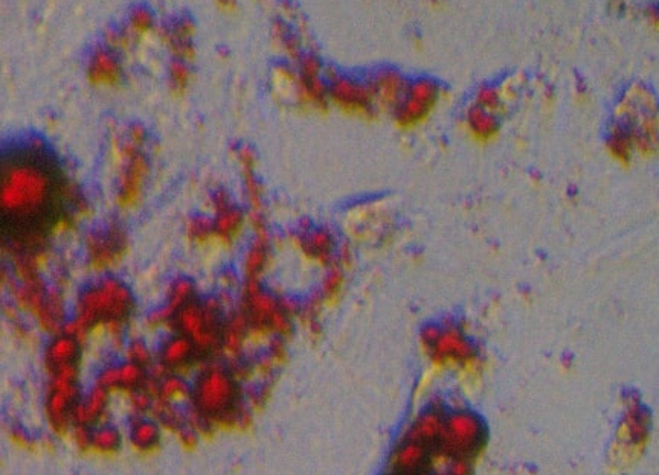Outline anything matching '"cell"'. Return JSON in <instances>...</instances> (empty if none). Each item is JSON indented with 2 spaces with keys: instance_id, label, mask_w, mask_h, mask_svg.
<instances>
[{
  "instance_id": "1",
  "label": "cell",
  "mask_w": 659,
  "mask_h": 475,
  "mask_svg": "<svg viewBox=\"0 0 659 475\" xmlns=\"http://www.w3.org/2000/svg\"><path fill=\"white\" fill-rule=\"evenodd\" d=\"M68 182L49 151L34 145L10 148L0 166L5 236L32 239L49 232L66 211Z\"/></svg>"
},
{
  "instance_id": "2",
  "label": "cell",
  "mask_w": 659,
  "mask_h": 475,
  "mask_svg": "<svg viewBox=\"0 0 659 475\" xmlns=\"http://www.w3.org/2000/svg\"><path fill=\"white\" fill-rule=\"evenodd\" d=\"M192 408L199 424H243L247 417L237 375L223 367H206L191 389Z\"/></svg>"
},
{
  "instance_id": "3",
  "label": "cell",
  "mask_w": 659,
  "mask_h": 475,
  "mask_svg": "<svg viewBox=\"0 0 659 475\" xmlns=\"http://www.w3.org/2000/svg\"><path fill=\"white\" fill-rule=\"evenodd\" d=\"M423 352L433 364L469 369L478 361L475 343L455 320L428 323L420 331Z\"/></svg>"
},
{
  "instance_id": "4",
  "label": "cell",
  "mask_w": 659,
  "mask_h": 475,
  "mask_svg": "<svg viewBox=\"0 0 659 475\" xmlns=\"http://www.w3.org/2000/svg\"><path fill=\"white\" fill-rule=\"evenodd\" d=\"M488 431L482 417L469 408H447L440 458H464L475 462L484 451Z\"/></svg>"
},
{
  "instance_id": "5",
  "label": "cell",
  "mask_w": 659,
  "mask_h": 475,
  "mask_svg": "<svg viewBox=\"0 0 659 475\" xmlns=\"http://www.w3.org/2000/svg\"><path fill=\"white\" fill-rule=\"evenodd\" d=\"M443 87L431 77L409 79L403 99L392 111L394 120L401 128H414L423 124L441 101Z\"/></svg>"
},
{
  "instance_id": "6",
  "label": "cell",
  "mask_w": 659,
  "mask_h": 475,
  "mask_svg": "<svg viewBox=\"0 0 659 475\" xmlns=\"http://www.w3.org/2000/svg\"><path fill=\"white\" fill-rule=\"evenodd\" d=\"M438 451L401 434L389 456V469L405 475H424L437 469Z\"/></svg>"
},
{
  "instance_id": "7",
  "label": "cell",
  "mask_w": 659,
  "mask_h": 475,
  "mask_svg": "<svg viewBox=\"0 0 659 475\" xmlns=\"http://www.w3.org/2000/svg\"><path fill=\"white\" fill-rule=\"evenodd\" d=\"M409 79L403 72L396 67L382 66L371 72L366 78V84L371 90L375 108L394 111L403 99Z\"/></svg>"
},
{
  "instance_id": "8",
  "label": "cell",
  "mask_w": 659,
  "mask_h": 475,
  "mask_svg": "<svg viewBox=\"0 0 659 475\" xmlns=\"http://www.w3.org/2000/svg\"><path fill=\"white\" fill-rule=\"evenodd\" d=\"M446 413L447 407L443 404H431L414 417L403 434L433 448L440 454V442L444 430Z\"/></svg>"
},
{
  "instance_id": "9",
  "label": "cell",
  "mask_w": 659,
  "mask_h": 475,
  "mask_svg": "<svg viewBox=\"0 0 659 475\" xmlns=\"http://www.w3.org/2000/svg\"><path fill=\"white\" fill-rule=\"evenodd\" d=\"M463 125L473 139L481 142L492 139L497 131V120L495 118V113L481 108L476 104H472L464 111Z\"/></svg>"
},
{
  "instance_id": "10",
  "label": "cell",
  "mask_w": 659,
  "mask_h": 475,
  "mask_svg": "<svg viewBox=\"0 0 659 475\" xmlns=\"http://www.w3.org/2000/svg\"><path fill=\"white\" fill-rule=\"evenodd\" d=\"M339 99L351 110L360 113H373L375 110V104L373 99L371 90L366 81H356V79H347L339 84L337 88Z\"/></svg>"
},
{
  "instance_id": "11",
  "label": "cell",
  "mask_w": 659,
  "mask_h": 475,
  "mask_svg": "<svg viewBox=\"0 0 659 475\" xmlns=\"http://www.w3.org/2000/svg\"><path fill=\"white\" fill-rule=\"evenodd\" d=\"M128 436L134 448L147 453L160 444V426L156 421L147 417H136L130 425Z\"/></svg>"
},
{
  "instance_id": "12",
  "label": "cell",
  "mask_w": 659,
  "mask_h": 475,
  "mask_svg": "<svg viewBox=\"0 0 659 475\" xmlns=\"http://www.w3.org/2000/svg\"><path fill=\"white\" fill-rule=\"evenodd\" d=\"M123 444V437L118 428L109 424H100L92 428L91 431V446L95 448L100 453H115Z\"/></svg>"
},
{
  "instance_id": "13",
  "label": "cell",
  "mask_w": 659,
  "mask_h": 475,
  "mask_svg": "<svg viewBox=\"0 0 659 475\" xmlns=\"http://www.w3.org/2000/svg\"><path fill=\"white\" fill-rule=\"evenodd\" d=\"M438 463H441V469L444 475H473V463L470 460H464V458H440ZM437 463V465H438Z\"/></svg>"
},
{
  "instance_id": "14",
  "label": "cell",
  "mask_w": 659,
  "mask_h": 475,
  "mask_svg": "<svg viewBox=\"0 0 659 475\" xmlns=\"http://www.w3.org/2000/svg\"><path fill=\"white\" fill-rule=\"evenodd\" d=\"M473 104H476V106H479L481 108L495 113V110L499 107L501 98H499V95H497V92L495 90L493 87L481 86L476 90L475 102H473Z\"/></svg>"
},
{
  "instance_id": "15",
  "label": "cell",
  "mask_w": 659,
  "mask_h": 475,
  "mask_svg": "<svg viewBox=\"0 0 659 475\" xmlns=\"http://www.w3.org/2000/svg\"><path fill=\"white\" fill-rule=\"evenodd\" d=\"M309 247L311 253H315L318 256H325L332 252L333 241L327 235V233L318 232L309 239Z\"/></svg>"
},
{
  "instance_id": "16",
  "label": "cell",
  "mask_w": 659,
  "mask_h": 475,
  "mask_svg": "<svg viewBox=\"0 0 659 475\" xmlns=\"http://www.w3.org/2000/svg\"><path fill=\"white\" fill-rule=\"evenodd\" d=\"M342 285V275L339 271H333L332 275L328 276L327 282H325V287H324V293L327 296H332V294H336L337 291H339V288Z\"/></svg>"
},
{
  "instance_id": "17",
  "label": "cell",
  "mask_w": 659,
  "mask_h": 475,
  "mask_svg": "<svg viewBox=\"0 0 659 475\" xmlns=\"http://www.w3.org/2000/svg\"><path fill=\"white\" fill-rule=\"evenodd\" d=\"M424 475H444V474H443V472H440V471H437V469H435V471H431V472H428V474H424Z\"/></svg>"
}]
</instances>
